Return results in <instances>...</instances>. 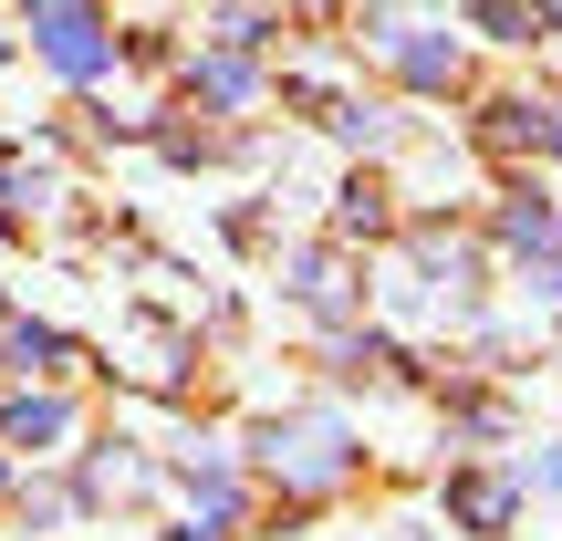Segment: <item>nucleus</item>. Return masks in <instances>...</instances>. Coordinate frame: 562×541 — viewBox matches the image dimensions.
Wrapping results in <instances>:
<instances>
[{
	"instance_id": "f257e3e1",
	"label": "nucleus",
	"mask_w": 562,
	"mask_h": 541,
	"mask_svg": "<svg viewBox=\"0 0 562 541\" xmlns=\"http://www.w3.org/2000/svg\"><path fill=\"white\" fill-rule=\"evenodd\" d=\"M42 63L74 74V83H94L104 63H115V32H104L94 11H53V21H42Z\"/></svg>"
},
{
	"instance_id": "f03ea898",
	"label": "nucleus",
	"mask_w": 562,
	"mask_h": 541,
	"mask_svg": "<svg viewBox=\"0 0 562 541\" xmlns=\"http://www.w3.org/2000/svg\"><path fill=\"white\" fill-rule=\"evenodd\" d=\"M271 469H292V480L302 489H323V480H334V469H344V427H271Z\"/></svg>"
},
{
	"instance_id": "7ed1b4c3",
	"label": "nucleus",
	"mask_w": 562,
	"mask_h": 541,
	"mask_svg": "<svg viewBox=\"0 0 562 541\" xmlns=\"http://www.w3.org/2000/svg\"><path fill=\"white\" fill-rule=\"evenodd\" d=\"M448 510H459L469 531H501L510 510H521V489H510V480H459V489H448Z\"/></svg>"
},
{
	"instance_id": "20e7f679",
	"label": "nucleus",
	"mask_w": 562,
	"mask_h": 541,
	"mask_svg": "<svg viewBox=\"0 0 562 541\" xmlns=\"http://www.w3.org/2000/svg\"><path fill=\"white\" fill-rule=\"evenodd\" d=\"M396 63H406L417 83H448V74H459V42H438V32H406V42H396Z\"/></svg>"
},
{
	"instance_id": "39448f33",
	"label": "nucleus",
	"mask_w": 562,
	"mask_h": 541,
	"mask_svg": "<svg viewBox=\"0 0 562 541\" xmlns=\"http://www.w3.org/2000/svg\"><path fill=\"white\" fill-rule=\"evenodd\" d=\"M63 427H74V417H63L53 396H21L11 417H0V438H21V448H32V438H63Z\"/></svg>"
},
{
	"instance_id": "423d86ee",
	"label": "nucleus",
	"mask_w": 562,
	"mask_h": 541,
	"mask_svg": "<svg viewBox=\"0 0 562 541\" xmlns=\"http://www.w3.org/2000/svg\"><path fill=\"white\" fill-rule=\"evenodd\" d=\"M199 94H209V104H250V63H240V53H209V63H199Z\"/></svg>"
},
{
	"instance_id": "0eeeda50",
	"label": "nucleus",
	"mask_w": 562,
	"mask_h": 541,
	"mask_svg": "<svg viewBox=\"0 0 562 541\" xmlns=\"http://www.w3.org/2000/svg\"><path fill=\"white\" fill-rule=\"evenodd\" d=\"M480 21H490V32H501V42H531V32H542V0H480Z\"/></svg>"
},
{
	"instance_id": "6e6552de",
	"label": "nucleus",
	"mask_w": 562,
	"mask_h": 541,
	"mask_svg": "<svg viewBox=\"0 0 562 541\" xmlns=\"http://www.w3.org/2000/svg\"><path fill=\"white\" fill-rule=\"evenodd\" d=\"M11 354H21V364H63V334H42V323H21V334H11Z\"/></svg>"
},
{
	"instance_id": "1a4fd4ad",
	"label": "nucleus",
	"mask_w": 562,
	"mask_h": 541,
	"mask_svg": "<svg viewBox=\"0 0 562 541\" xmlns=\"http://www.w3.org/2000/svg\"><path fill=\"white\" fill-rule=\"evenodd\" d=\"M501 229H510V240H521V250H531V240H542V229H552V208H542V199H521V208H510V219H501Z\"/></svg>"
},
{
	"instance_id": "9d476101",
	"label": "nucleus",
	"mask_w": 562,
	"mask_h": 541,
	"mask_svg": "<svg viewBox=\"0 0 562 541\" xmlns=\"http://www.w3.org/2000/svg\"><path fill=\"white\" fill-rule=\"evenodd\" d=\"M531 292H542V302H562V261H542V271H531Z\"/></svg>"
},
{
	"instance_id": "9b49d317",
	"label": "nucleus",
	"mask_w": 562,
	"mask_h": 541,
	"mask_svg": "<svg viewBox=\"0 0 562 541\" xmlns=\"http://www.w3.org/2000/svg\"><path fill=\"white\" fill-rule=\"evenodd\" d=\"M32 11H42V21H53V11H83V0H32Z\"/></svg>"
},
{
	"instance_id": "f8f14e48",
	"label": "nucleus",
	"mask_w": 562,
	"mask_h": 541,
	"mask_svg": "<svg viewBox=\"0 0 562 541\" xmlns=\"http://www.w3.org/2000/svg\"><path fill=\"white\" fill-rule=\"evenodd\" d=\"M542 480H552V489H562V448H552V459H542Z\"/></svg>"
},
{
	"instance_id": "ddd939ff",
	"label": "nucleus",
	"mask_w": 562,
	"mask_h": 541,
	"mask_svg": "<svg viewBox=\"0 0 562 541\" xmlns=\"http://www.w3.org/2000/svg\"><path fill=\"white\" fill-rule=\"evenodd\" d=\"M0 480H11V469H0Z\"/></svg>"
}]
</instances>
